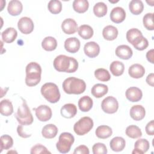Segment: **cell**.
Segmentation results:
<instances>
[{"mask_svg": "<svg viewBox=\"0 0 154 154\" xmlns=\"http://www.w3.org/2000/svg\"><path fill=\"white\" fill-rule=\"evenodd\" d=\"M53 64L56 70L61 72L73 73L78 68V63L75 58L64 55L57 56L54 59Z\"/></svg>", "mask_w": 154, "mask_h": 154, "instance_id": "1", "label": "cell"}, {"mask_svg": "<svg viewBox=\"0 0 154 154\" xmlns=\"http://www.w3.org/2000/svg\"><path fill=\"white\" fill-rule=\"evenodd\" d=\"M63 88L67 94H80L85 90L86 84L84 81L81 79L69 77L63 81Z\"/></svg>", "mask_w": 154, "mask_h": 154, "instance_id": "2", "label": "cell"}, {"mask_svg": "<svg viewBox=\"0 0 154 154\" xmlns=\"http://www.w3.org/2000/svg\"><path fill=\"white\" fill-rule=\"evenodd\" d=\"M25 83L29 87L37 85L41 80L42 68L35 62H31L26 67Z\"/></svg>", "mask_w": 154, "mask_h": 154, "instance_id": "3", "label": "cell"}, {"mask_svg": "<svg viewBox=\"0 0 154 154\" xmlns=\"http://www.w3.org/2000/svg\"><path fill=\"white\" fill-rule=\"evenodd\" d=\"M41 94L50 103H57L60 99V93L58 86L52 82H47L42 86Z\"/></svg>", "mask_w": 154, "mask_h": 154, "instance_id": "4", "label": "cell"}, {"mask_svg": "<svg viewBox=\"0 0 154 154\" xmlns=\"http://www.w3.org/2000/svg\"><path fill=\"white\" fill-rule=\"evenodd\" d=\"M14 116L17 122L22 125H29L33 122L32 115L25 100H23L22 104L18 108Z\"/></svg>", "mask_w": 154, "mask_h": 154, "instance_id": "5", "label": "cell"}, {"mask_svg": "<svg viewBox=\"0 0 154 154\" xmlns=\"http://www.w3.org/2000/svg\"><path fill=\"white\" fill-rule=\"evenodd\" d=\"M74 141V137L70 133H61L59 137L58 141L56 144L57 149L60 153H66L70 151Z\"/></svg>", "mask_w": 154, "mask_h": 154, "instance_id": "6", "label": "cell"}, {"mask_svg": "<svg viewBox=\"0 0 154 154\" xmlns=\"http://www.w3.org/2000/svg\"><path fill=\"white\" fill-rule=\"evenodd\" d=\"M93 127V121L89 117H83L76 122L73 130L78 135H84L87 134Z\"/></svg>", "mask_w": 154, "mask_h": 154, "instance_id": "7", "label": "cell"}, {"mask_svg": "<svg viewBox=\"0 0 154 154\" xmlns=\"http://www.w3.org/2000/svg\"><path fill=\"white\" fill-rule=\"evenodd\" d=\"M101 107L105 112L107 114H114L119 108V103L115 97L108 96L102 101Z\"/></svg>", "mask_w": 154, "mask_h": 154, "instance_id": "8", "label": "cell"}, {"mask_svg": "<svg viewBox=\"0 0 154 154\" xmlns=\"http://www.w3.org/2000/svg\"><path fill=\"white\" fill-rule=\"evenodd\" d=\"M33 109L35 111L37 118L41 122L48 121L52 117V110L48 105H41Z\"/></svg>", "mask_w": 154, "mask_h": 154, "instance_id": "9", "label": "cell"}, {"mask_svg": "<svg viewBox=\"0 0 154 154\" xmlns=\"http://www.w3.org/2000/svg\"><path fill=\"white\" fill-rule=\"evenodd\" d=\"M17 27L22 33L28 34L32 32L34 26L32 20L29 17H23L19 20Z\"/></svg>", "mask_w": 154, "mask_h": 154, "instance_id": "10", "label": "cell"}, {"mask_svg": "<svg viewBox=\"0 0 154 154\" xmlns=\"http://www.w3.org/2000/svg\"><path fill=\"white\" fill-rule=\"evenodd\" d=\"M143 37L142 32L137 28L130 29L126 32L127 40L134 46L137 45Z\"/></svg>", "mask_w": 154, "mask_h": 154, "instance_id": "11", "label": "cell"}, {"mask_svg": "<svg viewBox=\"0 0 154 154\" xmlns=\"http://www.w3.org/2000/svg\"><path fill=\"white\" fill-rule=\"evenodd\" d=\"M84 51L85 54L90 58L97 57L100 52V47L99 45L94 42H89L84 45Z\"/></svg>", "mask_w": 154, "mask_h": 154, "instance_id": "12", "label": "cell"}, {"mask_svg": "<svg viewBox=\"0 0 154 154\" xmlns=\"http://www.w3.org/2000/svg\"><path fill=\"white\" fill-rule=\"evenodd\" d=\"M61 28L65 34H73L78 30V24L73 19H66L62 22Z\"/></svg>", "mask_w": 154, "mask_h": 154, "instance_id": "13", "label": "cell"}, {"mask_svg": "<svg viewBox=\"0 0 154 154\" xmlns=\"http://www.w3.org/2000/svg\"><path fill=\"white\" fill-rule=\"evenodd\" d=\"M111 20L116 23H120L124 21L126 17V13L125 10L120 7L114 8L110 13Z\"/></svg>", "mask_w": 154, "mask_h": 154, "instance_id": "14", "label": "cell"}, {"mask_svg": "<svg viewBox=\"0 0 154 154\" xmlns=\"http://www.w3.org/2000/svg\"><path fill=\"white\" fill-rule=\"evenodd\" d=\"M142 96V91L138 87H132L128 88L126 91V97L131 102H138L141 99Z\"/></svg>", "mask_w": 154, "mask_h": 154, "instance_id": "15", "label": "cell"}, {"mask_svg": "<svg viewBox=\"0 0 154 154\" xmlns=\"http://www.w3.org/2000/svg\"><path fill=\"white\" fill-rule=\"evenodd\" d=\"M80 41L76 37H70L64 42V48L70 53H76L80 48Z\"/></svg>", "mask_w": 154, "mask_h": 154, "instance_id": "16", "label": "cell"}, {"mask_svg": "<svg viewBox=\"0 0 154 154\" xmlns=\"http://www.w3.org/2000/svg\"><path fill=\"white\" fill-rule=\"evenodd\" d=\"M132 50L128 45H119L116 49V55L123 60H129L132 57Z\"/></svg>", "mask_w": 154, "mask_h": 154, "instance_id": "17", "label": "cell"}, {"mask_svg": "<svg viewBox=\"0 0 154 154\" xmlns=\"http://www.w3.org/2000/svg\"><path fill=\"white\" fill-rule=\"evenodd\" d=\"M146 115L144 108L140 105H134L130 109V116L132 119L136 121H140L143 119Z\"/></svg>", "mask_w": 154, "mask_h": 154, "instance_id": "18", "label": "cell"}, {"mask_svg": "<svg viewBox=\"0 0 154 154\" xmlns=\"http://www.w3.org/2000/svg\"><path fill=\"white\" fill-rule=\"evenodd\" d=\"M149 142L146 139H139L135 143L134 150L132 153L143 154L147 152V150L149 149Z\"/></svg>", "mask_w": 154, "mask_h": 154, "instance_id": "19", "label": "cell"}, {"mask_svg": "<svg viewBox=\"0 0 154 154\" xmlns=\"http://www.w3.org/2000/svg\"><path fill=\"white\" fill-rule=\"evenodd\" d=\"M128 73L131 77L138 79L144 76L145 73V69L144 67L140 64H134L129 67Z\"/></svg>", "mask_w": 154, "mask_h": 154, "instance_id": "20", "label": "cell"}, {"mask_svg": "<svg viewBox=\"0 0 154 154\" xmlns=\"http://www.w3.org/2000/svg\"><path fill=\"white\" fill-rule=\"evenodd\" d=\"M61 116L66 119L73 117L77 113V108L73 103H67L64 105L60 111Z\"/></svg>", "mask_w": 154, "mask_h": 154, "instance_id": "21", "label": "cell"}, {"mask_svg": "<svg viewBox=\"0 0 154 154\" xmlns=\"http://www.w3.org/2000/svg\"><path fill=\"white\" fill-rule=\"evenodd\" d=\"M23 9V5L20 1L17 0H12L9 2L7 10L11 16H17L21 13Z\"/></svg>", "mask_w": 154, "mask_h": 154, "instance_id": "22", "label": "cell"}, {"mask_svg": "<svg viewBox=\"0 0 154 154\" xmlns=\"http://www.w3.org/2000/svg\"><path fill=\"white\" fill-rule=\"evenodd\" d=\"M1 36L4 42L10 43L16 40L17 36V32L13 27L7 28L2 32Z\"/></svg>", "mask_w": 154, "mask_h": 154, "instance_id": "23", "label": "cell"}, {"mask_svg": "<svg viewBox=\"0 0 154 154\" xmlns=\"http://www.w3.org/2000/svg\"><path fill=\"white\" fill-rule=\"evenodd\" d=\"M125 140L120 137H116L113 138L109 143L111 149L114 152L122 151L125 147Z\"/></svg>", "mask_w": 154, "mask_h": 154, "instance_id": "24", "label": "cell"}, {"mask_svg": "<svg viewBox=\"0 0 154 154\" xmlns=\"http://www.w3.org/2000/svg\"><path fill=\"white\" fill-rule=\"evenodd\" d=\"M118 30L117 29L112 25L106 26L102 31V35L103 38L109 41L115 40L118 35Z\"/></svg>", "mask_w": 154, "mask_h": 154, "instance_id": "25", "label": "cell"}, {"mask_svg": "<svg viewBox=\"0 0 154 154\" xmlns=\"http://www.w3.org/2000/svg\"><path fill=\"white\" fill-rule=\"evenodd\" d=\"M58 133L57 127L53 124L45 125L42 131V136L47 139H51L56 137Z\"/></svg>", "mask_w": 154, "mask_h": 154, "instance_id": "26", "label": "cell"}, {"mask_svg": "<svg viewBox=\"0 0 154 154\" xmlns=\"http://www.w3.org/2000/svg\"><path fill=\"white\" fill-rule=\"evenodd\" d=\"M108 91V86L102 84H96L91 88V93L96 98H100L105 95Z\"/></svg>", "mask_w": 154, "mask_h": 154, "instance_id": "27", "label": "cell"}, {"mask_svg": "<svg viewBox=\"0 0 154 154\" xmlns=\"http://www.w3.org/2000/svg\"><path fill=\"white\" fill-rule=\"evenodd\" d=\"M93 100L88 96H84L81 97L78 101V106L81 111L87 112L90 111L93 106Z\"/></svg>", "mask_w": 154, "mask_h": 154, "instance_id": "28", "label": "cell"}, {"mask_svg": "<svg viewBox=\"0 0 154 154\" xmlns=\"http://www.w3.org/2000/svg\"><path fill=\"white\" fill-rule=\"evenodd\" d=\"M0 112L2 116H9L13 112V107L11 101L8 99H4L0 103Z\"/></svg>", "mask_w": 154, "mask_h": 154, "instance_id": "29", "label": "cell"}, {"mask_svg": "<svg viewBox=\"0 0 154 154\" xmlns=\"http://www.w3.org/2000/svg\"><path fill=\"white\" fill-rule=\"evenodd\" d=\"M95 134L99 138L106 139L112 135V129L106 125H101L97 128Z\"/></svg>", "mask_w": 154, "mask_h": 154, "instance_id": "30", "label": "cell"}, {"mask_svg": "<svg viewBox=\"0 0 154 154\" xmlns=\"http://www.w3.org/2000/svg\"><path fill=\"white\" fill-rule=\"evenodd\" d=\"M109 69L111 73L116 76L122 75L125 70V66L123 63L119 61H112L109 66Z\"/></svg>", "mask_w": 154, "mask_h": 154, "instance_id": "31", "label": "cell"}, {"mask_svg": "<svg viewBox=\"0 0 154 154\" xmlns=\"http://www.w3.org/2000/svg\"><path fill=\"white\" fill-rule=\"evenodd\" d=\"M42 46L45 51H52L55 50L57 46V42L56 39L53 37H45L42 42Z\"/></svg>", "mask_w": 154, "mask_h": 154, "instance_id": "32", "label": "cell"}, {"mask_svg": "<svg viewBox=\"0 0 154 154\" xmlns=\"http://www.w3.org/2000/svg\"><path fill=\"white\" fill-rule=\"evenodd\" d=\"M78 34L83 39H90L93 35V28L88 25H82L78 28Z\"/></svg>", "mask_w": 154, "mask_h": 154, "instance_id": "33", "label": "cell"}, {"mask_svg": "<svg viewBox=\"0 0 154 154\" xmlns=\"http://www.w3.org/2000/svg\"><path fill=\"white\" fill-rule=\"evenodd\" d=\"M129 8L131 13L135 15H138L143 12L144 5L140 0H132L129 4Z\"/></svg>", "mask_w": 154, "mask_h": 154, "instance_id": "34", "label": "cell"}, {"mask_svg": "<svg viewBox=\"0 0 154 154\" xmlns=\"http://www.w3.org/2000/svg\"><path fill=\"white\" fill-rule=\"evenodd\" d=\"M88 7L89 4L87 0H75L73 2V10L78 13H85Z\"/></svg>", "mask_w": 154, "mask_h": 154, "instance_id": "35", "label": "cell"}, {"mask_svg": "<svg viewBox=\"0 0 154 154\" xmlns=\"http://www.w3.org/2000/svg\"><path fill=\"white\" fill-rule=\"evenodd\" d=\"M126 134L131 138H138L142 136V132L140 128L136 125H130L126 129Z\"/></svg>", "mask_w": 154, "mask_h": 154, "instance_id": "36", "label": "cell"}, {"mask_svg": "<svg viewBox=\"0 0 154 154\" xmlns=\"http://www.w3.org/2000/svg\"><path fill=\"white\" fill-rule=\"evenodd\" d=\"M93 13L98 17L105 16L107 13V6L102 2L96 3L93 7Z\"/></svg>", "mask_w": 154, "mask_h": 154, "instance_id": "37", "label": "cell"}, {"mask_svg": "<svg viewBox=\"0 0 154 154\" xmlns=\"http://www.w3.org/2000/svg\"><path fill=\"white\" fill-rule=\"evenodd\" d=\"M94 76L97 79L106 82L108 81L111 79V76L109 72L103 68H99L94 71Z\"/></svg>", "mask_w": 154, "mask_h": 154, "instance_id": "38", "label": "cell"}, {"mask_svg": "<svg viewBox=\"0 0 154 154\" xmlns=\"http://www.w3.org/2000/svg\"><path fill=\"white\" fill-rule=\"evenodd\" d=\"M48 8L51 13L54 14H58L61 11L62 4L58 0H51L48 3Z\"/></svg>", "mask_w": 154, "mask_h": 154, "instance_id": "39", "label": "cell"}, {"mask_svg": "<svg viewBox=\"0 0 154 154\" xmlns=\"http://www.w3.org/2000/svg\"><path fill=\"white\" fill-rule=\"evenodd\" d=\"M1 140V152L3 150H8L13 146V138L8 135H2L0 138Z\"/></svg>", "mask_w": 154, "mask_h": 154, "instance_id": "40", "label": "cell"}, {"mask_svg": "<svg viewBox=\"0 0 154 154\" xmlns=\"http://www.w3.org/2000/svg\"><path fill=\"white\" fill-rule=\"evenodd\" d=\"M153 17V13H147L143 17V25H144V26L147 30L152 31L154 29Z\"/></svg>", "mask_w": 154, "mask_h": 154, "instance_id": "41", "label": "cell"}, {"mask_svg": "<svg viewBox=\"0 0 154 154\" xmlns=\"http://www.w3.org/2000/svg\"><path fill=\"white\" fill-rule=\"evenodd\" d=\"M93 153L94 154H106L107 153V149L103 143H97L93 146Z\"/></svg>", "mask_w": 154, "mask_h": 154, "instance_id": "42", "label": "cell"}, {"mask_svg": "<svg viewBox=\"0 0 154 154\" xmlns=\"http://www.w3.org/2000/svg\"><path fill=\"white\" fill-rule=\"evenodd\" d=\"M30 153L31 154H38V153H51V152L44 146L38 144L34 146L31 149Z\"/></svg>", "mask_w": 154, "mask_h": 154, "instance_id": "43", "label": "cell"}, {"mask_svg": "<svg viewBox=\"0 0 154 154\" xmlns=\"http://www.w3.org/2000/svg\"><path fill=\"white\" fill-rule=\"evenodd\" d=\"M148 46H149V42L147 40L145 37H143V38L137 45L134 46V47L138 51H143L146 49Z\"/></svg>", "mask_w": 154, "mask_h": 154, "instance_id": "44", "label": "cell"}, {"mask_svg": "<svg viewBox=\"0 0 154 154\" xmlns=\"http://www.w3.org/2000/svg\"><path fill=\"white\" fill-rule=\"evenodd\" d=\"M89 153L90 152L88 148L85 145L79 146L78 147L75 148L73 152V154H89Z\"/></svg>", "mask_w": 154, "mask_h": 154, "instance_id": "45", "label": "cell"}, {"mask_svg": "<svg viewBox=\"0 0 154 154\" xmlns=\"http://www.w3.org/2000/svg\"><path fill=\"white\" fill-rule=\"evenodd\" d=\"M146 132L149 135H153L154 134V121L151 120L146 126Z\"/></svg>", "mask_w": 154, "mask_h": 154, "instance_id": "46", "label": "cell"}, {"mask_svg": "<svg viewBox=\"0 0 154 154\" xmlns=\"http://www.w3.org/2000/svg\"><path fill=\"white\" fill-rule=\"evenodd\" d=\"M23 127L21 125H19L17 128V132L19 134V135L22 138H28L31 136V134H27L23 131Z\"/></svg>", "mask_w": 154, "mask_h": 154, "instance_id": "47", "label": "cell"}, {"mask_svg": "<svg viewBox=\"0 0 154 154\" xmlns=\"http://www.w3.org/2000/svg\"><path fill=\"white\" fill-rule=\"evenodd\" d=\"M146 82L147 83L150 85L152 87H153V83H154V75L153 73H150L147 75L146 78Z\"/></svg>", "mask_w": 154, "mask_h": 154, "instance_id": "48", "label": "cell"}, {"mask_svg": "<svg viewBox=\"0 0 154 154\" xmlns=\"http://www.w3.org/2000/svg\"><path fill=\"white\" fill-rule=\"evenodd\" d=\"M153 51L154 50L150 49V51H149L147 54H146V58L147 60L151 63H153Z\"/></svg>", "mask_w": 154, "mask_h": 154, "instance_id": "49", "label": "cell"}]
</instances>
